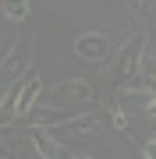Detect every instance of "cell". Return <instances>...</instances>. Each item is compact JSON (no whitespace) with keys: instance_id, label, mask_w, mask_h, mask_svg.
Here are the masks:
<instances>
[{"instance_id":"8992f818","label":"cell","mask_w":156,"mask_h":159,"mask_svg":"<svg viewBox=\"0 0 156 159\" xmlns=\"http://www.w3.org/2000/svg\"><path fill=\"white\" fill-rule=\"evenodd\" d=\"M39 92H43V85H39V74H35V71H29V74L21 78V85H18L14 120H21V117H29V113H32V106L39 102Z\"/></svg>"},{"instance_id":"5bb4252c","label":"cell","mask_w":156,"mask_h":159,"mask_svg":"<svg viewBox=\"0 0 156 159\" xmlns=\"http://www.w3.org/2000/svg\"><path fill=\"white\" fill-rule=\"evenodd\" d=\"M131 14H139V18H149V4H145V0H131Z\"/></svg>"},{"instance_id":"7a4b0ae2","label":"cell","mask_w":156,"mask_h":159,"mask_svg":"<svg viewBox=\"0 0 156 159\" xmlns=\"http://www.w3.org/2000/svg\"><path fill=\"white\" fill-rule=\"evenodd\" d=\"M106 120H110V110H89V113H71L68 120H60V124H53L46 131H53L57 142H68V138H96L106 127Z\"/></svg>"},{"instance_id":"30bf717a","label":"cell","mask_w":156,"mask_h":159,"mask_svg":"<svg viewBox=\"0 0 156 159\" xmlns=\"http://www.w3.org/2000/svg\"><path fill=\"white\" fill-rule=\"evenodd\" d=\"M0 11L11 21H25L29 18V0H0Z\"/></svg>"},{"instance_id":"8fae6325","label":"cell","mask_w":156,"mask_h":159,"mask_svg":"<svg viewBox=\"0 0 156 159\" xmlns=\"http://www.w3.org/2000/svg\"><path fill=\"white\" fill-rule=\"evenodd\" d=\"M110 124H114L117 131H124V134H131V120H128V113L117 106V102H110Z\"/></svg>"},{"instance_id":"ba28073f","label":"cell","mask_w":156,"mask_h":159,"mask_svg":"<svg viewBox=\"0 0 156 159\" xmlns=\"http://www.w3.org/2000/svg\"><path fill=\"white\" fill-rule=\"evenodd\" d=\"M25 138L32 142V148H35L39 159H64V142L53 138V131H46V127H29Z\"/></svg>"},{"instance_id":"277c9868","label":"cell","mask_w":156,"mask_h":159,"mask_svg":"<svg viewBox=\"0 0 156 159\" xmlns=\"http://www.w3.org/2000/svg\"><path fill=\"white\" fill-rule=\"evenodd\" d=\"M32 35H25V39H18L11 46V53L4 57L0 64V85H14V81H21V74H29V64H32Z\"/></svg>"},{"instance_id":"6da1fadb","label":"cell","mask_w":156,"mask_h":159,"mask_svg":"<svg viewBox=\"0 0 156 159\" xmlns=\"http://www.w3.org/2000/svg\"><path fill=\"white\" fill-rule=\"evenodd\" d=\"M96 99V89L89 85L85 78H68L50 85V92H39V102L35 106H53V110H78L85 102Z\"/></svg>"},{"instance_id":"5b68a950","label":"cell","mask_w":156,"mask_h":159,"mask_svg":"<svg viewBox=\"0 0 156 159\" xmlns=\"http://www.w3.org/2000/svg\"><path fill=\"white\" fill-rule=\"evenodd\" d=\"M114 39L103 32H82L78 39H75V53H78V60H89V64H103L114 57Z\"/></svg>"},{"instance_id":"52a82bcc","label":"cell","mask_w":156,"mask_h":159,"mask_svg":"<svg viewBox=\"0 0 156 159\" xmlns=\"http://www.w3.org/2000/svg\"><path fill=\"white\" fill-rule=\"evenodd\" d=\"M153 99H156V96H153L149 89H142V85H135V89H131V85H124L121 92H117V99H114V102L124 110L128 117H135V113H145Z\"/></svg>"},{"instance_id":"3957f363","label":"cell","mask_w":156,"mask_h":159,"mask_svg":"<svg viewBox=\"0 0 156 159\" xmlns=\"http://www.w3.org/2000/svg\"><path fill=\"white\" fill-rule=\"evenodd\" d=\"M142 60H145V35H135V39L124 43V50L117 53V85H131V81H139V71H142Z\"/></svg>"},{"instance_id":"9a60e30c","label":"cell","mask_w":156,"mask_h":159,"mask_svg":"<svg viewBox=\"0 0 156 159\" xmlns=\"http://www.w3.org/2000/svg\"><path fill=\"white\" fill-rule=\"evenodd\" d=\"M68 159H92V156H68Z\"/></svg>"},{"instance_id":"9c48e42d","label":"cell","mask_w":156,"mask_h":159,"mask_svg":"<svg viewBox=\"0 0 156 159\" xmlns=\"http://www.w3.org/2000/svg\"><path fill=\"white\" fill-rule=\"evenodd\" d=\"M139 85H142V89H149L153 96H156V57H149V53H145V60H142V71H139Z\"/></svg>"},{"instance_id":"4fadbf2b","label":"cell","mask_w":156,"mask_h":159,"mask_svg":"<svg viewBox=\"0 0 156 159\" xmlns=\"http://www.w3.org/2000/svg\"><path fill=\"white\" fill-rule=\"evenodd\" d=\"M142 159H156V131L149 142H142Z\"/></svg>"},{"instance_id":"7c38bea8","label":"cell","mask_w":156,"mask_h":159,"mask_svg":"<svg viewBox=\"0 0 156 159\" xmlns=\"http://www.w3.org/2000/svg\"><path fill=\"white\" fill-rule=\"evenodd\" d=\"M0 159H21V138H7V142H0Z\"/></svg>"}]
</instances>
